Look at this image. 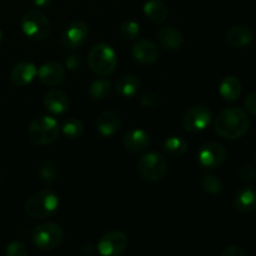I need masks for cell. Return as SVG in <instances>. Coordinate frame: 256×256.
Returning a JSON list of instances; mask_svg holds the SVG:
<instances>
[{
	"mask_svg": "<svg viewBox=\"0 0 256 256\" xmlns=\"http://www.w3.org/2000/svg\"><path fill=\"white\" fill-rule=\"evenodd\" d=\"M202 188L205 192L210 195L219 194L222 190V180L212 174H206L202 179Z\"/></svg>",
	"mask_w": 256,
	"mask_h": 256,
	"instance_id": "83f0119b",
	"label": "cell"
},
{
	"mask_svg": "<svg viewBox=\"0 0 256 256\" xmlns=\"http://www.w3.org/2000/svg\"><path fill=\"white\" fill-rule=\"evenodd\" d=\"M60 126L55 118L42 115L32 120L29 126V138L34 144L44 146L52 144L59 136Z\"/></svg>",
	"mask_w": 256,
	"mask_h": 256,
	"instance_id": "277c9868",
	"label": "cell"
},
{
	"mask_svg": "<svg viewBox=\"0 0 256 256\" xmlns=\"http://www.w3.org/2000/svg\"><path fill=\"white\" fill-rule=\"evenodd\" d=\"M164 152L165 154L170 155V156L179 158L186 152L188 150V142L182 138L178 136H170L165 140L164 142Z\"/></svg>",
	"mask_w": 256,
	"mask_h": 256,
	"instance_id": "cb8c5ba5",
	"label": "cell"
},
{
	"mask_svg": "<svg viewBox=\"0 0 256 256\" xmlns=\"http://www.w3.org/2000/svg\"><path fill=\"white\" fill-rule=\"evenodd\" d=\"M240 179L246 182H252L256 179V166L252 164H245L240 169Z\"/></svg>",
	"mask_w": 256,
	"mask_h": 256,
	"instance_id": "1f68e13d",
	"label": "cell"
},
{
	"mask_svg": "<svg viewBox=\"0 0 256 256\" xmlns=\"http://www.w3.org/2000/svg\"><path fill=\"white\" fill-rule=\"evenodd\" d=\"M44 105L52 114L60 115L69 110L70 100L62 90H50L44 96Z\"/></svg>",
	"mask_w": 256,
	"mask_h": 256,
	"instance_id": "9a60e30c",
	"label": "cell"
},
{
	"mask_svg": "<svg viewBox=\"0 0 256 256\" xmlns=\"http://www.w3.org/2000/svg\"><path fill=\"white\" fill-rule=\"evenodd\" d=\"M89 35V28L84 22H74L68 25L62 32L60 42L68 49H76L82 46Z\"/></svg>",
	"mask_w": 256,
	"mask_h": 256,
	"instance_id": "8fae6325",
	"label": "cell"
},
{
	"mask_svg": "<svg viewBox=\"0 0 256 256\" xmlns=\"http://www.w3.org/2000/svg\"><path fill=\"white\" fill-rule=\"evenodd\" d=\"M156 39L160 46L168 50H178L182 48L184 38L178 29L172 26H162L158 30Z\"/></svg>",
	"mask_w": 256,
	"mask_h": 256,
	"instance_id": "e0dca14e",
	"label": "cell"
},
{
	"mask_svg": "<svg viewBox=\"0 0 256 256\" xmlns=\"http://www.w3.org/2000/svg\"><path fill=\"white\" fill-rule=\"evenodd\" d=\"M5 254L8 256H26L29 254V250L24 242H12L5 248Z\"/></svg>",
	"mask_w": 256,
	"mask_h": 256,
	"instance_id": "f546056e",
	"label": "cell"
},
{
	"mask_svg": "<svg viewBox=\"0 0 256 256\" xmlns=\"http://www.w3.org/2000/svg\"><path fill=\"white\" fill-rule=\"evenodd\" d=\"M242 92V82L236 76H226L220 84L219 92L222 98L226 102H235L239 99Z\"/></svg>",
	"mask_w": 256,
	"mask_h": 256,
	"instance_id": "7402d4cb",
	"label": "cell"
},
{
	"mask_svg": "<svg viewBox=\"0 0 256 256\" xmlns=\"http://www.w3.org/2000/svg\"><path fill=\"white\" fill-rule=\"evenodd\" d=\"M32 242L35 246L44 252L58 249L64 242L65 232L62 225L56 222H44L32 230Z\"/></svg>",
	"mask_w": 256,
	"mask_h": 256,
	"instance_id": "5b68a950",
	"label": "cell"
},
{
	"mask_svg": "<svg viewBox=\"0 0 256 256\" xmlns=\"http://www.w3.org/2000/svg\"><path fill=\"white\" fill-rule=\"evenodd\" d=\"M2 42V29H0V42Z\"/></svg>",
	"mask_w": 256,
	"mask_h": 256,
	"instance_id": "74e56055",
	"label": "cell"
},
{
	"mask_svg": "<svg viewBox=\"0 0 256 256\" xmlns=\"http://www.w3.org/2000/svg\"><path fill=\"white\" fill-rule=\"evenodd\" d=\"M38 75V69L32 62H18L10 72V82L16 86H26L34 80Z\"/></svg>",
	"mask_w": 256,
	"mask_h": 256,
	"instance_id": "5bb4252c",
	"label": "cell"
},
{
	"mask_svg": "<svg viewBox=\"0 0 256 256\" xmlns=\"http://www.w3.org/2000/svg\"><path fill=\"white\" fill-rule=\"evenodd\" d=\"M0 180H2V178H0Z\"/></svg>",
	"mask_w": 256,
	"mask_h": 256,
	"instance_id": "ab89813d",
	"label": "cell"
},
{
	"mask_svg": "<svg viewBox=\"0 0 256 256\" xmlns=\"http://www.w3.org/2000/svg\"><path fill=\"white\" fill-rule=\"evenodd\" d=\"M250 128V120L246 112L240 108H228L216 118L215 130L226 140H236L244 136Z\"/></svg>",
	"mask_w": 256,
	"mask_h": 256,
	"instance_id": "6da1fadb",
	"label": "cell"
},
{
	"mask_svg": "<svg viewBox=\"0 0 256 256\" xmlns=\"http://www.w3.org/2000/svg\"><path fill=\"white\" fill-rule=\"evenodd\" d=\"M150 136L145 130L132 129L122 138V144L130 152H142L150 145Z\"/></svg>",
	"mask_w": 256,
	"mask_h": 256,
	"instance_id": "ac0fdd59",
	"label": "cell"
},
{
	"mask_svg": "<svg viewBox=\"0 0 256 256\" xmlns=\"http://www.w3.org/2000/svg\"><path fill=\"white\" fill-rule=\"evenodd\" d=\"M198 159H199L202 166L208 168V169H215L224 164L225 159H226V150L219 142H208L200 149Z\"/></svg>",
	"mask_w": 256,
	"mask_h": 256,
	"instance_id": "30bf717a",
	"label": "cell"
},
{
	"mask_svg": "<svg viewBox=\"0 0 256 256\" xmlns=\"http://www.w3.org/2000/svg\"><path fill=\"white\" fill-rule=\"evenodd\" d=\"M222 256H246L248 252H245L244 249H242L240 246H236V245H230V246H226L222 252H220Z\"/></svg>",
	"mask_w": 256,
	"mask_h": 256,
	"instance_id": "d6a6232c",
	"label": "cell"
},
{
	"mask_svg": "<svg viewBox=\"0 0 256 256\" xmlns=\"http://www.w3.org/2000/svg\"><path fill=\"white\" fill-rule=\"evenodd\" d=\"M115 89L120 96L132 98L139 92L140 80L134 75H122L118 79Z\"/></svg>",
	"mask_w": 256,
	"mask_h": 256,
	"instance_id": "603a6c76",
	"label": "cell"
},
{
	"mask_svg": "<svg viewBox=\"0 0 256 256\" xmlns=\"http://www.w3.org/2000/svg\"><path fill=\"white\" fill-rule=\"evenodd\" d=\"M142 10H144L145 16L155 24H162L169 15L166 5L160 0H148Z\"/></svg>",
	"mask_w": 256,
	"mask_h": 256,
	"instance_id": "44dd1931",
	"label": "cell"
},
{
	"mask_svg": "<svg viewBox=\"0 0 256 256\" xmlns=\"http://www.w3.org/2000/svg\"><path fill=\"white\" fill-rule=\"evenodd\" d=\"M245 108L250 114L256 116V92L248 95L246 99H245Z\"/></svg>",
	"mask_w": 256,
	"mask_h": 256,
	"instance_id": "e575fe53",
	"label": "cell"
},
{
	"mask_svg": "<svg viewBox=\"0 0 256 256\" xmlns=\"http://www.w3.org/2000/svg\"><path fill=\"white\" fill-rule=\"evenodd\" d=\"M62 130L65 136L70 138V139H76V138L82 136V132H84V125L79 119H69L64 122Z\"/></svg>",
	"mask_w": 256,
	"mask_h": 256,
	"instance_id": "4316f807",
	"label": "cell"
},
{
	"mask_svg": "<svg viewBox=\"0 0 256 256\" xmlns=\"http://www.w3.org/2000/svg\"><path fill=\"white\" fill-rule=\"evenodd\" d=\"M80 64H82V60H80V58L75 54L69 55V56L66 58V60H65V66L69 70L79 69Z\"/></svg>",
	"mask_w": 256,
	"mask_h": 256,
	"instance_id": "836d02e7",
	"label": "cell"
},
{
	"mask_svg": "<svg viewBox=\"0 0 256 256\" xmlns=\"http://www.w3.org/2000/svg\"><path fill=\"white\" fill-rule=\"evenodd\" d=\"M88 64L95 74L102 76L112 75L118 65L116 52L110 45L100 42L90 49L88 55Z\"/></svg>",
	"mask_w": 256,
	"mask_h": 256,
	"instance_id": "3957f363",
	"label": "cell"
},
{
	"mask_svg": "<svg viewBox=\"0 0 256 256\" xmlns=\"http://www.w3.org/2000/svg\"><path fill=\"white\" fill-rule=\"evenodd\" d=\"M40 80L48 86H56L65 80V69L56 62H48L38 69Z\"/></svg>",
	"mask_w": 256,
	"mask_h": 256,
	"instance_id": "4fadbf2b",
	"label": "cell"
},
{
	"mask_svg": "<svg viewBox=\"0 0 256 256\" xmlns=\"http://www.w3.org/2000/svg\"><path fill=\"white\" fill-rule=\"evenodd\" d=\"M160 99L159 95L155 94L152 92H144L140 98V104L142 105L144 108H149V109H152V108H156L159 105Z\"/></svg>",
	"mask_w": 256,
	"mask_h": 256,
	"instance_id": "4dcf8cb0",
	"label": "cell"
},
{
	"mask_svg": "<svg viewBox=\"0 0 256 256\" xmlns=\"http://www.w3.org/2000/svg\"><path fill=\"white\" fill-rule=\"evenodd\" d=\"M128 248V238L120 230H112L98 242V252L102 256L122 255Z\"/></svg>",
	"mask_w": 256,
	"mask_h": 256,
	"instance_id": "9c48e42d",
	"label": "cell"
},
{
	"mask_svg": "<svg viewBox=\"0 0 256 256\" xmlns=\"http://www.w3.org/2000/svg\"><path fill=\"white\" fill-rule=\"evenodd\" d=\"M59 196L52 190H42L25 202V212L32 219H46L59 209Z\"/></svg>",
	"mask_w": 256,
	"mask_h": 256,
	"instance_id": "7a4b0ae2",
	"label": "cell"
},
{
	"mask_svg": "<svg viewBox=\"0 0 256 256\" xmlns=\"http://www.w3.org/2000/svg\"><path fill=\"white\" fill-rule=\"evenodd\" d=\"M119 32L122 39L134 40L140 34V25L134 20H126L120 25Z\"/></svg>",
	"mask_w": 256,
	"mask_h": 256,
	"instance_id": "f1b7e54d",
	"label": "cell"
},
{
	"mask_svg": "<svg viewBox=\"0 0 256 256\" xmlns=\"http://www.w3.org/2000/svg\"><path fill=\"white\" fill-rule=\"evenodd\" d=\"M22 32L32 40H44L50 34V20L39 10H28L22 18Z\"/></svg>",
	"mask_w": 256,
	"mask_h": 256,
	"instance_id": "8992f818",
	"label": "cell"
},
{
	"mask_svg": "<svg viewBox=\"0 0 256 256\" xmlns=\"http://www.w3.org/2000/svg\"><path fill=\"white\" fill-rule=\"evenodd\" d=\"M80 252H82V254L84 256H90V255L94 254L95 249H94V246H92V245L85 244V245H82V248H80Z\"/></svg>",
	"mask_w": 256,
	"mask_h": 256,
	"instance_id": "d590c367",
	"label": "cell"
},
{
	"mask_svg": "<svg viewBox=\"0 0 256 256\" xmlns=\"http://www.w3.org/2000/svg\"><path fill=\"white\" fill-rule=\"evenodd\" d=\"M52 0H32L34 5H36V6H40V8L49 6V5L52 4Z\"/></svg>",
	"mask_w": 256,
	"mask_h": 256,
	"instance_id": "8d00e7d4",
	"label": "cell"
},
{
	"mask_svg": "<svg viewBox=\"0 0 256 256\" xmlns=\"http://www.w3.org/2000/svg\"><path fill=\"white\" fill-rule=\"evenodd\" d=\"M112 82L108 79H98L89 86V95L94 100H102L109 95Z\"/></svg>",
	"mask_w": 256,
	"mask_h": 256,
	"instance_id": "d4e9b609",
	"label": "cell"
},
{
	"mask_svg": "<svg viewBox=\"0 0 256 256\" xmlns=\"http://www.w3.org/2000/svg\"><path fill=\"white\" fill-rule=\"evenodd\" d=\"M39 175L45 182L52 184V182H56V179L59 178V166L52 160H45L40 164Z\"/></svg>",
	"mask_w": 256,
	"mask_h": 256,
	"instance_id": "484cf974",
	"label": "cell"
},
{
	"mask_svg": "<svg viewBox=\"0 0 256 256\" xmlns=\"http://www.w3.org/2000/svg\"><path fill=\"white\" fill-rule=\"evenodd\" d=\"M255 166H256V152H255Z\"/></svg>",
	"mask_w": 256,
	"mask_h": 256,
	"instance_id": "f35d334b",
	"label": "cell"
},
{
	"mask_svg": "<svg viewBox=\"0 0 256 256\" xmlns=\"http://www.w3.org/2000/svg\"><path fill=\"white\" fill-rule=\"evenodd\" d=\"M138 172L140 176L150 182H160L168 172V162L162 155L158 152L144 154L138 162Z\"/></svg>",
	"mask_w": 256,
	"mask_h": 256,
	"instance_id": "52a82bcc",
	"label": "cell"
},
{
	"mask_svg": "<svg viewBox=\"0 0 256 256\" xmlns=\"http://www.w3.org/2000/svg\"><path fill=\"white\" fill-rule=\"evenodd\" d=\"M235 209L242 212H250L256 209V190L254 188H242L234 196Z\"/></svg>",
	"mask_w": 256,
	"mask_h": 256,
	"instance_id": "ffe728a7",
	"label": "cell"
},
{
	"mask_svg": "<svg viewBox=\"0 0 256 256\" xmlns=\"http://www.w3.org/2000/svg\"><path fill=\"white\" fill-rule=\"evenodd\" d=\"M254 32L246 25H234L226 32V42L232 48H245L254 40Z\"/></svg>",
	"mask_w": 256,
	"mask_h": 256,
	"instance_id": "2e32d148",
	"label": "cell"
},
{
	"mask_svg": "<svg viewBox=\"0 0 256 256\" xmlns=\"http://www.w3.org/2000/svg\"><path fill=\"white\" fill-rule=\"evenodd\" d=\"M212 119V110L204 105L192 106L182 119V129L189 132H200L206 129Z\"/></svg>",
	"mask_w": 256,
	"mask_h": 256,
	"instance_id": "ba28073f",
	"label": "cell"
},
{
	"mask_svg": "<svg viewBox=\"0 0 256 256\" xmlns=\"http://www.w3.org/2000/svg\"><path fill=\"white\" fill-rule=\"evenodd\" d=\"M132 54L134 59L139 62L140 64L149 65L158 62L160 52L155 42H152V40L142 39L135 42L132 49Z\"/></svg>",
	"mask_w": 256,
	"mask_h": 256,
	"instance_id": "7c38bea8",
	"label": "cell"
},
{
	"mask_svg": "<svg viewBox=\"0 0 256 256\" xmlns=\"http://www.w3.org/2000/svg\"><path fill=\"white\" fill-rule=\"evenodd\" d=\"M120 118L118 112H104L98 116L96 119V128L98 132L102 135V136L110 138L120 129Z\"/></svg>",
	"mask_w": 256,
	"mask_h": 256,
	"instance_id": "d6986e66",
	"label": "cell"
}]
</instances>
